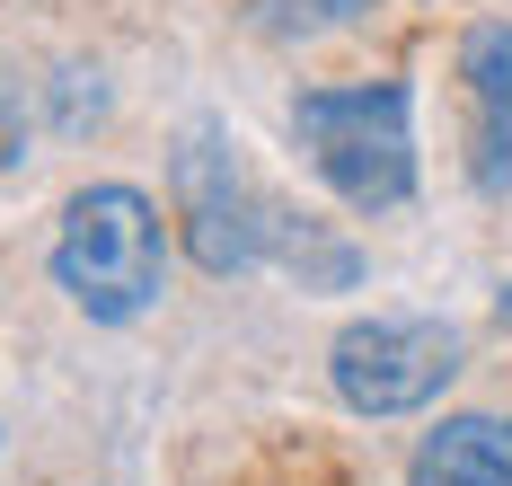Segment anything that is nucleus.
I'll return each mask as SVG.
<instances>
[{
	"instance_id": "nucleus-6",
	"label": "nucleus",
	"mask_w": 512,
	"mask_h": 486,
	"mask_svg": "<svg viewBox=\"0 0 512 486\" xmlns=\"http://www.w3.org/2000/svg\"><path fill=\"white\" fill-rule=\"evenodd\" d=\"M407 486H512V416H442L415 442Z\"/></svg>"
},
{
	"instance_id": "nucleus-1",
	"label": "nucleus",
	"mask_w": 512,
	"mask_h": 486,
	"mask_svg": "<svg viewBox=\"0 0 512 486\" xmlns=\"http://www.w3.org/2000/svg\"><path fill=\"white\" fill-rule=\"evenodd\" d=\"M309 168L345 213H398L415 204V98L407 80H354V89H301L292 107Z\"/></svg>"
},
{
	"instance_id": "nucleus-8",
	"label": "nucleus",
	"mask_w": 512,
	"mask_h": 486,
	"mask_svg": "<svg viewBox=\"0 0 512 486\" xmlns=\"http://www.w3.org/2000/svg\"><path fill=\"white\" fill-rule=\"evenodd\" d=\"M371 0H256V36H327L354 27Z\"/></svg>"
},
{
	"instance_id": "nucleus-9",
	"label": "nucleus",
	"mask_w": 512,
	"mask_h": 486,
	"mask_svg": "<svg viewBox=\"0 0 512 486\" xmlns=\"http://www.w3.org/2000/svg\"><path fill=\"white\" fill-rule=\"evenodd\" d=\"M98 115H106L98 71H62V80H53V124H62V133H89Z\"/></svg>"
},
{
	"instance_id": "nucleus-7",
	"label": "nucleus",
	"mask_w": 512,
	"mask_h": 486,
	"mask_svg": "<svg viewBox=\"0 0 512 486\" xmlns=\"http://www.w3.org/2000/svg\"><path fill=\"white\" fill-rule=\"evenodd\" d=\"M274 257L301 274V292H345V283L362 274V257L345 248V239H327L309 213H274Z\"/></svg>"
},
{
	"instance_id": "nucleus-2",
	"label": "nucleus",
	"mask_w": 512,
	"mask_h": 486,
	"mask_svg": "<svg viewBox=\"0 0 512 486\" xmlns=\"http://www.w3.org/2000/svg\"><path fill=\"white\" fill-rule=\"evenodd\" d=\"M168 274V239H159V204L142 186H80L62 204L53 230V283L80 319L98 327H133L159 301Z\"/></svg>"
},
{
	"instance_id": "nucleus-5",
	"label": "nucleus",
	"mask_w": 512,
	"mask_h": 486,
	"mask_svg": "<svg viewBox=\"0 0 512 486\" xmlns=\"http://www.w3.org/2000/svg\"><path fill=\"white\" fill-rule=\"evenodd\" d=\"M460 80H468V177H477V195L512 204V18L468 27Z\"/></svg>"
},
{
	"instance_id": "nucleus-11",
	"label": "nucleus",
	"mask_w": 512,
	"mask_h": 486,
	"mask_svg": "<svg viewBox=\"0 0 512 486\" xmlns=\"http://www.w3.org/2000/svg\"><path fill=\"white\" fill-rule=\"evenodd\" d=\"M495 319H504V336H512V283H504V301H495Z\"/></svg>"
},
{
	"instance_id": "nucleus-3",
	"label": "nucleus",
	"mask_w": 512,
	"mask_h": 486,
	"mask_svg": "<svg viewBox=\"0 0 512 486\" xmlns=\"http://www.w3.org/2000/svg\"><path fill=\"white\" fill-rule=\"evenodd\" d=\"M168 204H177V230H186V257L204 274H256L274 257V213L256 195V177L239 168V142L221 124H186L177 151H168Z\"/></svg>"
},
{
	"instance_id": "nucleus-10",
	"label": "nucleus",
	"mask_w": 512,
	"mask_h": 486,
	"mask_svg": "<svg viewBox=\"0 0 512 486\" xmlns=\"http://www.w3.org/2000/svg\"><path fill=\"white\" fill-rule=\"evenodd\" d=\"M18 151H27V124H18V98L0 89V168H18Z\"/></svg>"
},
{
	"instance_id": "nucleus-4",
	"label": "nucleus",
	"mask_w": 512,
	"mask_h": 486,
	"mask_svg": "<svg viewBox=\"0 0 512 486\" xmlns=\"http://www.w3.org/2000/svg\"><path fill=\"white\" fill-rule=\"evenodd\" d=\"M336 398L354 416H415L460 380V327L451 319H354L327 354Z\"/></svg>"
}]
</instances>
